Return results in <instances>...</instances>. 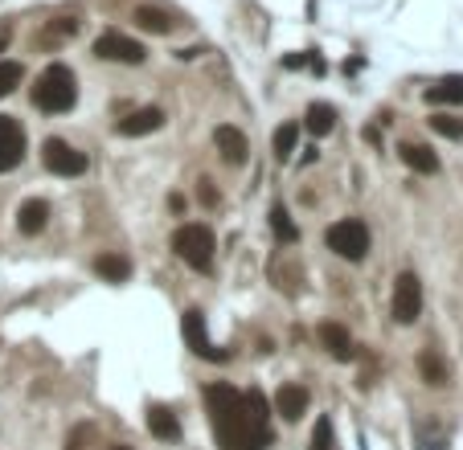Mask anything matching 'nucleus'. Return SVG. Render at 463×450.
Wrapping results in <instances>:
<instances>
[{
  "label": "nucleus",
  "instance_id": "nucleus-1",
  "mask_svg": "<svg viewBox=\"0 0 463 450\" xmlns=\"http://www.w3.org/2000/svg\"><path fill=\"white\" fill-rule=\"evenodd\" d=\"M205 406L214 422V438L222 450H267L275 442L271 430V406L259 389L238 393L234 385H209Z\"/></svg>",
  "mask_w": 463,
  "mask_h": 450
},
{
  "label": "nucleus",
  "instance_id": "nucleus-2",
  "mask_svg": "<svg viewBox=\"0 0 463 450\" xmlns=\"http://www.w3.org/2000/svg\"><path fill=\"white\" fill-rule=\"evenodd\" d=\"M78 103V78L70 66L54 62L45 66L42 74H37V86H33V107L45 111V115H62Z\"/></svg>",
  "mask_w": 463,
  "mask_h": 450
},
{
  "label": "nucleus",
  "instance_id": "nucleus-3",
  "mask_svg": "<svg viewBox=\"0 0 463 450\" xmlns=\"http://www.w3.org/2000/svg\"><path fill=\"white\" fill-rule=\"evenodd\" d=\"M173 250L181 254V262H189L193 270H209L214 267V250H217L214 229L201 225V221L181 225V229L173 234Z\"/></svg>",
  "mask_w": 463,
  "mask_h": 450
},
{
  "label": "nucleus",
  "instance_id": "nucleus-4",
  "mask_svg": "<svg viewBox=\"0 0 463 450\" xmlns=\"http://www.w3.org/2000/svg\"><path fill=\"white\" fill-rule=\"evenodd\" d=\"M324 242H328V250H336V254L345 258V262H361L369 254V229L357 217H341L336 225H328Z\"/></svg>",
  "mask_w": 463,
  "mask_h": 450
},
{
  "label": "nucleus",
  "instance_id": "nucleus-5",
  "mask_svg": "<svg viewBox=\"0 0 463 450\" xmlns=\"http://www.w3.org/2000/svg\"><path fill=\"white\" fill-rule=\"evenodd\" d=\"M95 54L103 58V62H119V66H140L144 58H148V50H144L136 37H128V33H119V29H107V33H98V42H95Z\"/></svg>",
  "mask_w": 463,
  "mask_h": 450
},
{
  "label": "nucleus",
  "instance_id": "nucleus-6",
  "mask_svg": "<svg viewBox=\"0 0 463 450\" xmlns=\"http://www.w3.org/2000/svg\"><path fill=\"white\" fill-rule=\"evenodd\" d=\"M389 311H394L398 323H414L422 315V283L414 270H402L398 279H394V303H389Z\"/></svg>",
  "mask_w": 463,
  "mask_h": 450
},
{
  "label": "nucleus",
  "instance_id": "nucleus-7",
  "mask_svg": "<svg viewBox=\"0 0 463 450\" xmlns=\"http://www.w3.org/2000/svg\"><path fill=\"white\" fill-rule=\"evenodd\" d=\"M181 332H184V344L193 348L201 361H214V365H222V361H230L226 348H217L214 340H209V332H205V315L197 307H189L181 315Z\"/></svg>",
  "mask_w": 463,
  "mask_h": 450
},
{
  "label": "nucleus",
  "instance_id": "nucleus-8",
  "mask_svg": "<svg viewBox=\"0 0 463 450\" xmlns=\"http://www.w3.org/2000/svg\"><path fill=\"white\" fill-rule=\"evenodd\" d=\"M42 164L54 172V176H82V172H87V156L78 148H70L66 140H58V136L42 144Z\"/></svg>",
  "mask_w": 463,
  "mask_h": 450
},
{
  "label": "nucleus",
  "instance_id": "nucleus-9",
  "mask_svg": "<svg viewBox=\"0 0 463 450\" xmlns=\"http://www.w3.org/2000/svg\"><path fill=\"white\" fill-rule=\"evenodd\" d=\"M25 160V128L12 115H0V172H12Z\"/></svg>",
  "mask_w": 463,
  "mask_h": 450
},
{
  "label": "nucleus",
  "instance_id": "nucleus-10",
  "mask_svg": "<svg viewBox=\"0 0 463 450\" xmlns=\"http://www.w3.org/2000/svg\"><path fill=\"white\" fill-rule=\"evenodd\" d=\"M320 344H324V353L333 356V361H353L357 356V344H353V336L345 332V323H320Z\"/></svg>",
  "mask_w": 463,
  "mask_h": 450
},
{
  "label": "nucleus",
  "instance_id": "nucleus-11",
  "mask_svg": "<svg viewBox=\"0 0 463 450\" xmlns=\"http://www.w3.org/2000/svg\"><path fill=\"white\" fill-rule=\"evenodd\" d=\"M161 128H164L161 107H140L119 119V136H152V131H161Z\"/></svg>",
  "mask_w": 463,
  "mask_h": 450
},
{
  "label": "nucleus",
  "instance_id": "nucleus-12",
  "mask_svg": "<svg viewBox=\"0 0 463 450\" xmlns=\"http://www.w3.org/2000/svg\"><path fill=\"white\" fill-rule=\"evenodd\" d=\"M214 144H217V151H222V160L226 164H247V156H250V144H247V136L238 128H217L214 131Z\"/></svg>",
  "mask_w": 463,
  "mask_h": 450
},
{
  "label": "nucleus",
  "instance_id": "nucleus-13",
  "mask_svg": "<svg viewBox=\"0 0 463 450\" xmlns=\"http://www.w3.org/2000/svg\"><path fill=\"white\" fill-rule=\"evenodd\" d=\"M308 401H312V397H308V389L295 385V381H287V385H279V393H275V414H279V418H287V422H295L303 409H308Z\"/></svg>",
  "mask_w": 463,
  "mask_h": 450
},
{
  "label": "nucleus",
  "instance_id": "nucleus-14",
  "mask_svg": "<svg viewBox=\"0 0 463 450\" xmlns=\"http://www.w3.org/2000/svg\"><path fill=\"white\" fill-rule=\"evenodd\" d=\"M398 156L406 168H414L419 176H435L439 172V156H435L427 144H398Z\"/></svg>",
  "mask_w": 463,
  "mask_h": 450
},
{
  "label": "nucleus",
  "instance_id": "nucleus-15",
  "mask_svg": "<svg viewBox=\"0 0 463 450\" xmlns=\"http://www.w3.org/2000/svg\"><path fill=\"white\" fill-rule=\"evenodd\" d=\"M148 430L161 442H181V422L169 406H148Z\"/></svg>",
  "mask_w": 463,
  "mask_h": 450
},
{
  "label": "nucleus",
  "instance_id": "nucleus-16",
  "mask_svg": "<svg viewBox=\"0 0 463 450\" xmlns=\"http://www.w3.org/2000/svg\"><path fill=\"white\" fill-rule=\"evenodd\" d=\"M45 225H50V205L37 201V197H33V201H25L21 213H17V229H21L25 237H33V234H42Z\"/></svg>",
  "mask_w": 463,
  "mask_h": 450
},
{
  "label": "nucleus",
  "instance_id": "nucleus-17",
  "mask_svg": "<svg viewBox=\"0 0 463 450\" xmlns=\"http://www.w3.org/2000/svg\"><path fill=\"white\" fill-rule=\"evenodd\" d=\"M95 270L103 275L107 283H128L131 279V258L119 254V250H111V254H98L95 258Z\"/></svg>",
  "mask_w": 463,
  "mask_h": 450
},
{
  "label": "nucleus",
  "instance_id": "nucleus-18",
  "mask_svg": "<svg viewBox=\"0 0 463 450\" xmlns=\"http://www.w3.org/2000/svg\"><path fill=\"white\" fill-rule=\"evenodd\" d=\"M303 128L312 131V136H328L336 128V107L333 103H312L308 115H303Z\"/></svg>",
  "mask_w": 463,
  "mask_h": 450
},
{
  "label": "nucleus",
  "instance_id": "nucleus-19",
  "mask_svg": "<svg viewBox=\"0 0 463 450\" xmlns=\"http://www.w3.org/2000/svg\"><path fill=\"white\" fill-rule=\"evenodd\" d=\"M131 21L140 25L144 33H169V29H173V17H169L164 9H152V4H140Z\"/></svg>",
  "mask_w": 463,
  "mask_h": 450
},
{
  "label": "nucleus",
  "instance_id": "nucleus-20",
  "mask_svg": "<svg viewBox=\"0 0 463 450\" xmlns=\"http://www.w3.org/2000/svg\"><path fill=\"white\" fill-rule=\"evenodd\" d=\"M419 373L427 385H447V365H443V356L435 353V348H427V353L419 356Z\"/></svg>",
  "mask_w": 463,
  "mask_h": 450
},
{
  "label": "nucleus",
  "instance_id": "nucleus-21",
  "mask_svg": "<svg viewBox=\"0 0 463 450\" xmlns=\"http://www.w3.org/2000/svg\"><path fill=\"white\" fill-rule=\"evenodd\" d=\"M427 103H435V107H463V82H439L427 90Z\"/></svg>",
  "mask_w": 463,
  "mask_h": 450
},
{
  "label": "nucleus",
  "instance_id": "nucleus-22",
  "mask_svg": "<svg viewBox=\"0 0 463 450\" xmlns=\"http://www.w3.org/2000/svg\"><path fill=\"white\" fill-rule=\"evenodd\" d=\"M271 229H275V237H279L283 246L300 242V229H295V221H291V213L283 209V205H275V209H271Z\"/></svg>",
  "mask_w": 463,
  "mask_h": 450
},
{
  "label": "nucleus",
  "instance_id": "nucleus-23",
  "mask_svg": "<svg viewBox=\"0 0 463 450\" xmlns=\"http://www.w3.org/2000/svg\"><path fill=\"white\" fill-rule=\"evenodd\" d=\"M295 144H300V123H279L275 128V160H291Z\"/></svg>",
  "mask_w": 463,
  "mask_h": 450
},
{
  "label": "nucleus",
  "instance_id": "nucleus-24",
  "mask_svg": "<svg viewBox=\"0 0 463 450\" xmlns=\"http://www.w3.org/2000/svg\"><path fill=\"white\" fill-rule=\"evenodd\" d=\"M75 33H78V17H54V21L45 25L42 42L45 45H62L66 37H75Z\"/></svg>",
  "mask_w": 463,
  "mask_h": 450
},
{
  "label": "nucleus",
  "instance_id": "nucleus-25",
  "mask_svg": "<svg viewBox=\"0 0 463 450\" xmlns=\"http://www.w3.org/2000/svg\"><path fill=\"white\" fill-rule=\"evenodd\" d=\"M21 78H25V66L21 62H0V98L12 95V90L21 86Z\"/></svg>",
  "mask_w": 463,
  "mask_h": 450
},
{
  "label": "nucleus",
  "instance_id": "nucleus-26",
  "mask_svg": "<svg viewBox=\"0 0 463 450\" xmlns=\"http://www.w3.org/2000/svg\"><path fill=\"white\" fill-rule=\"evenodd\" d=\"M431 128L439 136H447V140H463V119L455 115H431Z\"/></svg>",
  "mask_w": 463,
  "mask_h": 450
},
{
  "label": "nucleus",
  "instance_id": "nucleus-27",
  "mask_svg": "<svg viewBox=\"0 0 463 450\" xmlns=\"http://www.w3.org/2000/svg\"><path fill=\"white\" fill-rule=\"evenodd\" d=\"M336 434H333V418H320L312 430V450H333Z\"/></svg>",
  "mask_w": 463,
  "mask_h": 450
},
{
  "label": "nucleus",
  "instance_id": "nucleus-28",
  "mask_svg": "<svg viewBox=\"0 0 463 450\" xmlns=\"http://www.w3.org/2000/svg\"><path fill=\"white\" fill-rule=\"evenodd\" d=\"M9 42H12V29H9V25H0V54L9 50Z\"/></svg>",
  "mask_w": 463,
  "mask_h": 450
},
{
  "label": "nucleus",
  "instance_id": "nucleus-29",
  "mask_svg": "<svg viewBox=\"0 0 463 450\" xmlns=\"http://www.w3.org/2000/svg\"><path fill=\"white\" fill-rule=\"evenodd\" d=\"M422 450H443V446H439V442H427V446H422Z\"/></svg>",
  "mask_w": 463,
  "mask_h": 450
},
{
  "label": "nucleus",
  "instance_id": "nucleus-30",
  "mask_svg": "<svg viewBox=\"0 0 463 450\" xmlns=\"http://www.w3.org/2000/svg\"><path fill=\"white\" fill-rule=\"evenodd\" d=\"M107 450H131V446H107Z\"/></svg>",
  "mask_w": 463,
  "mask_h": 450
}]
</instances>
